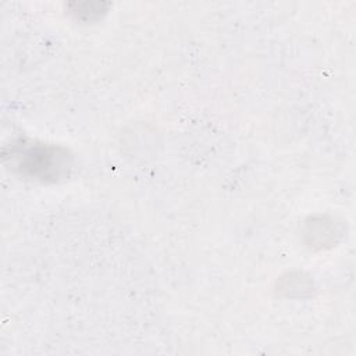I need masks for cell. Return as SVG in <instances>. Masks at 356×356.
I'll return each mask as SVG.
<instances>
[{
    "label": "cell",
    "mask_w": 356,
    "mask_h": 356,
    "mask_svg": "<svg viewBox=\"0 0 356 356\" xmlns=\"http://www.w3.org/2000/svg\"><path fill=\"white\" fill-rule=\"evenodd\" d=\"M22 172L42 181H56L70 167L65 150L54 146L36 145L25 149L18 161Z\"/></svg>",
    "instance_id": "obj_1"
}]
</instances>
